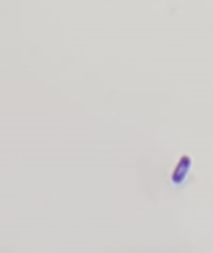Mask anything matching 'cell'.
Listing matches in <instances>:
<instances>
[{"label": "cell", "instance_id": "obj_1", "mask_svg": "<svg viewBox=\"0 0 213 253\" xmlns=\"http://www.w3.org/2000/svg\"><path fill=\"white\" fill-rule=\"evenodd\" d=\"M190 166H191L190 157H188V156H184V157L179 160V163H178V166H176V169H175V172H173V176H172L175 184H181V182L184 181V178L187 176V173H188V170H190Z\"/></svg>", "mask_w": 213, "mask_h": 253}]
</instances>
